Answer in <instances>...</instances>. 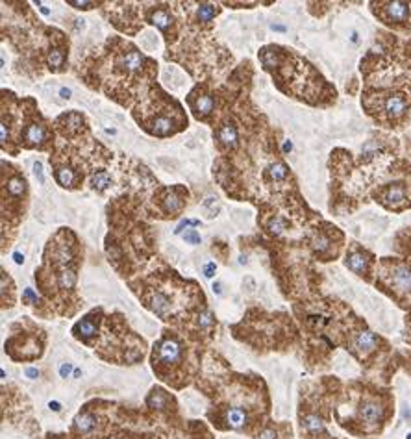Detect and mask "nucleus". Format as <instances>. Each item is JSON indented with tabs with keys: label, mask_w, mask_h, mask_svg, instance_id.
Wrapping results in <instances>:
<instances>
[{
	"label": "nucleus",
	"mask_w": 411,
	"mask_h": 439,
	"mask_svg": "<svg viewBox=\"0 0 411 439\" xmlns=\"http://www.w3.org/2000/svg\"><path fill=\"white\" fill-rule=\"evenodd\" d=\"M181 206H184V202H181L180 199H178L174 193H171V195H167L165 199V211H169V213H177V211L181 210Z\"/></svg>",
	"instance_id": "7c9ffc66"
},
{
	"label": "nucleus",
	"mask_w": 411,
	"mask_h": 439,
	"mask_svg": "<svg viewBox=\"0 0 411 439\" xmlns=\"http://www.w3.org/2000/svg\"><path fill=\"white\" fill-rule=\"evenodd\" d=\"M26 191V182L23 176H13L10 182H8V193L11 197H20Z\"/></svg>",
	"instance_id": "b1692460"
},
{
	"label": "nucleus",
	"mask_w": 411,
	"mask_h": 439,
	"mask_svg": "<svg viewBox=\"0 0 411 439\" xmlns=\"http://www.w3.org/2000/svg\"><path fill=\"white\" fill-rule=\"evenodd\" d=\"M345 346L347 351L356 358L357 361H362L363 365H367L369 361H372L374 358L383 351V349H389L387 346L386 339L374 334L372 330H369L367 324L363 321H359L357 317H354L352 324H347L345 327Z\"/></svg>",
	"instance_id": "20e7f679"
},
{
	"label": "nucleus",
	"mask_w": 411,
	"mask_h": 439,
	"mask_svg": "<svg viewBox=\"0 0 411 439\" xmlns=\"http://www.w3.org/2000/svg\"><path fill=\"white\" fill-rule=\"evenodd\" d=\"M213 291H215L217 295H219V293H220V283H219V282L213 283Z\"/></svg>",
	"instance_id": "de8ad7c7"
},
{
	"label": "nucleus",
	"mask_w": 411,
	"mask_h": 439,
	"mask_svg": "<svg viewBox=\"0 0 411 439\" xmlns=\"http://www.w3.org/2000/svg\"><path fill=\"white\" fill-rule=\"evenodd\" d=\"M376 286L411 313V262L383 258L378 269Z\"/></svg>",
	"instance_id": "7ed1b4c3"
},
{
	"label": "nucleus",
	"mask_w": 411,
	"mask_h": 439,
	"mask_svg": "<svg viewBox=\"0 0 411 439\" xmlns=\"http://www.w3.org/2000/svg\"><path fill=\"white\" fill-rule=\"evenodd\" d=\"M98 428H100V415L95 414L93 410H82L74 417L73 426H71V434L82 439H98Z\"/></svg>",
	"instance_id": "1a4fd4ad"
},
{
	"label": "nucleus",
	"mask_w": 411,
	"mask_h": 439,
	"mask_svg": "<svg viewBox=\"0 0 411 439\" xmlns=\"http://www.w3.org/2000/svg\"><path fill=\"white\" fill-rule=\"evenodd\" d=\"M34 172H35V176H37V180L43 184L44 176H43V165H41V161H35L34 163Z\"/></svg>",
	"instance_id": "72a5a7b5"
},
{
	"label": "nucleus",
	"mask_w": 411,
	"mask_h": 439,
	"mask_svg": "<svg viewBox=\"0 0 411 439\" xmlns=\"http://www.w3.org/2000/svg\"><path fill=\"white\" fill-rule=\"evenodd\" d=\"M65 438H67V435H49L47 439H65Z\"/></svg>",
	"instance_id": "09e8293b"
},
{
	"label": "nucleus",
	"mask_w": 411,
	"mask_h": 439,
	"mask_svg": "<svg viewBox=\"0 0 411 439\" xmlns=\"http://www.w3.org/2000/svg\"><path fill=\"white\" fill-rule=\"evenodd\" d=\"M49 408L52 411H59V410H61V404H59V402H50Z\"/></svg>",
	"instance_id": "37998d69"
},
{
	"label": "nucleus",
	"mask_w": 411,
	"mask_h": 439,
	"mask_svg": "<svg viewBox=\"0 0 411 439\" xmlns=\"http://www.w3.org/2000/svg\"><path fill=\"white\" fill-rule=\"evenodd\" d=\"M354 410L350 414L335 415L339 426L357 438H371L382 434L393 417V395L376 386H363L354 393Z\"/></svg>",
	"instance_id": "f257e3e1"
},
{
	"label": "nucleus",
	"mask_w": 411,
	"mask_h": 439,
	"mask_svg": "<svg viewBox=\"0 0 411 439\" xmlns=\"http://www.w3.org/2000/svg\"><path fill=\"white\" fill-rule=\"evenodd\" d=\"M80 375H82V371H80V369H76V371H74V378H78Z\"/></svg>",
	"instance_id": "3c124183"
},
{
	"label": "nucleus",
	"mask_w": 411,
	"mask_h": 439,
	"mask_svg": "<svg viewBox=\"0 0 411 439\" xmlns=\"http://www.w3.org/2000/svg\"><path fill=\"white\" fill-rule=\"evenodd\" d=\"M269 175L273 180H285L289 175V169L285 163H282V161H274L273 165L269 167Z\"/></svg>",
	"instance_id": "bb28decb"
},
{
	"label": "nucleus",
	"mask_w": 411,
	"mask_h": 439,
	"mask_svg": "<svg viewBox=\"0 0 411 439\" xmlns=\"http://www.w3.org/2000/svg\"><path fill=\"white\" fill-rule=\"evenodd\" d=\"M95 315H97V312L89 313V315H85L82 321H78L76 324H74L73 334L76 339H80V341H83V343H89L95 336H97L98 319H95Z\"/></svg>",
	"instance_id": "9b49d317"
},
{
	"label": "nucleus",
	"mask_w": 411,
	"mask_h": 439,
	"mask_svg": "<svg viewBox=\"0 0 411 439\" xmlns=\"http://www.w3.org/2000/svg\"><path fill=\"white\" fill-rule=\"evenodd\" d=\"M150 23L154 26H157L160 30H163V32H167V30H169V26L172 25V19H171V15H169V11L157 10V11H152L150 13Z\"/></svg>",
	"instance_id": "aec40b11"
},
{
	"label": "nucleus",
	"mask_w": 411,
	"mask_h": 439,
	"mask_svg": "<svg viewBox=\"0 0 411 439\" xmlns=\"http://www.w3.org/2000/svg\"><path fill=\"white\" fill-rule=\"evenodd\" d=\"M109 184H112V178H109V175L106 171H98L91 176V186H93V189L102 191L106 189Z\"/></svg>",
	"instance_id": "393cba45"
},
{
	"label": "nucleus",
	"mask_w": 411,
	"mask_h": 439,
	"mask_svg": "<svg viewBox=\"0 0 411 439\" xmlns=\"http://www.w3.org/2000/svg\"><path fill=\"white\" fill-rule=\"evenodd\" d=\"M273 30H278V32H284V26H273Z\"/></svg>",
	"instance_id": "8fccbe9b"
},
{
	"label": "nucleus",
	"mask_w": 411,
	"mask_h": 439,
	"mask_svg": "<svg viewBox=\"0 0 411 439\" xmlns=\"http://www.w3.org/2000/svg\"><path fill=\"white\" fill-rule=\"evenodd\" d=\"M171 397L167 395V391L160 390V387H154L150 391V395L147 397V406L152 408V410L157 411H165L169 410V404H171Z\"/></svg>",
	"instance_id": "4468645a"
},
{
	"label": "nucleus",
	"mask_w": 411,
	"mask_h": 439,
	"mask_svg": "<svg viewBox=\"0 0 411 439\" xmlns=\"http://www.w3.org/2000/svg\"><path fill=\"white\" fill-rule=\"evenodd\" d=\"M13 259H15V264H19V265L23 264V262H25V258H23V256H20L19 252H15V254H13Z\"/></svg>",
	"instance_id": "c03bdc74"
},
{
	"label": "nucleus",
	"mask_w": 411,
	"mask_h": 439,
	"mask_svg": "<svg viewBox=\"0 0 411 439\" xmlns=\"http://www.w3.org/2000/svg\"><path fill=\"white\" fill-rule=\"evenodd\" d=\"M345 265H347V269H350L354 274H357L359 279L371 282L372 274H374L376 259H374V254L369 252L367 249H363L362 245L352 243L348 247L347 256H345Z\"/></svg>",
	"instance_id": "6e6552de"
},
{
	"label": "nucleus",
	"mask_w": 411,
	"mask_h": 439,
	"mask_svg": "<svg viewBox=\"0 0 411 439\" xmlns=\"http://www.w3.org/2000/svg\"><path fill=\"white\" fill-rule=\"evenodd\" d=\"M407 439H411V434H407Z\"/></svg>",
	"instance_id": "603ef678"
},
{
	"label": "nucleus",
	"mask_w": 411,
	"mask_h": 439,
	"mask_svg": "<svg viewBox=\"0 0 411 439\" xmlns=\"http://www.w3.org/2000/svg\"><path fill=\"white\" fill-rule=\"evenodd\" d=\"M0 130H2V145H6V143H8V128H6V122H2V128H0Z\"/></svg>",
	"instance_id": "58836bf2"
},
{
	"label": "nucleus",
	"mask_w": 411,
	"mask_h": 439,
	"mask_svg": "<svg viewBox=\"0 0 411 439\" xmlns=\"http://www.w3.org/2000/svg\"><path fill=\"white\" fill-rule=\"evenodd\" d=\"M217 139H219L222 146L232 148V146H235V143H237V128H235L234 124H230V122H226V124H222V127L217 130Z\"/></svg>",
	"instance_id": "f3484780"
},
{
	"label": "nucleus",
	"mask_w": 411,
	"mask_h": 439,
	"mask_svg": "<svg viewBox=\"0 0 411 439\" xmlns=\"http://www.w3.org/2000/svg\"><path fill=\"white\" fill-rule=\"evenodd\" d=\"M68 4L74 6L76 10H91V8H95V2H76V0H68Z\"/></svg>",
	"instance_id": "473e14b6"
},
{
	"label": "nucleus",
	"mask_w": 411,
	"mask_h": 439,
	"mask_svg": "<svg viewBox=\"0 0 411 439\" xmlns=\"http://www.w3.org/2000/svg\"><path fill=\"white\" fill-rule=\"evenodd\" d=\"M172 439H180V438H172Z\"/></svg>",
	"instance_id": "864d4df0"
},
{
	"label": "nucleus",
	"mask_w": 411,
	"mask_h": 439,
	"mask_svg": "<svg viewBox=\"0 0 411 439\" xmlns=\"http://www.w3.org/2000/svg\"><path fill=\"white\" fill-rule=\"evenodd\" d=\"M119 65H121L126 73H136V71H139L143 65L141 54L137 52V50H128V52H124L123 56L119 58Z\"/></svg>",
	"instance_id": "dca6fc26"
},
{
	"label": "nucleus",
	"mask_w": 411,
	"mask_h": 439,
	"mask_svg": "<svg viewBox=\"0 0 411 439\" xmlns=\"http://www.w3.org/2000/svg\"><path fill=\"white\" fill-rule=\"evenodd\" d=\"M59 97H61V98H68V97H71V89H67V88L59 89Z\"/></svg>",
	"instance_id": "79ce46f5"
},
{
	"label": "nucleus",
	"mask_w": 411,
	"mask_h": 439,
	"mask_svg": "<svg viewBox=\"0 0 411 439\" xmlns=\"http://www.w3.org/2000/svg\"><path fill=\"white\" fill-rule=\"evenodd\" d=\"M187 226H198V221H181L180 225H178L177 228V234H181L184 232V228H187Z\"/></svg>",
	"instance_id": "f704fd0d"
},
{
	"label": "nucleus",
	"mask_w": 411,
	"mask_h": 439,
	"mask_svg": "<svg viewBox=\"0 0 411 439\" xmlns=\"http://www.w3.org/2000/svg\"><path fill=\"white\" fill-rule=\"evenodd\" d=\"M44 137H47V132H44V127L40 122H32L26 127L25 141L28 145H40V143L44 141Z\"/></svg>",
	"instance_id": "a211bd4d"
},
{
	"label": "nucleus",
	"mask_w": 411,
	"mask_h": 439,
	"mask_svg": "<svg viewBox=\"0 0 411 439\" xmlns=\"http://www.w3.org/2000/svg\"><path fill=\"white\" fill-rule=\"evenodd\" d=\"M64 62H65V54L61 49H52L49 54V67L52 71H59V69L64 67Z\"/></svg>",
	"instance_id": "c85d7f7f"
},
{
	"label": "nucleus",
	"mask_w": 411,
	"mask_h": 439,
	"mask_svg": "<svg viewBox=\"0 0 411 439\" xmlns=\"http://www.w3.org/2000/svg\"><path fill=\"white\" fill-rule=\"evenodd\" d=\"M25 297H26V298H30V300H37V295H35V293L32 291V289H26V291H25Z\"/></svg>",
	"instance_id": "ea45409f"
},
{
	"label": "nucleus",
	"mask_w": 411,
	"mask_h": 439,
	"mask_svg": "<svg viewBox=\"0 0 411 439\" xmlns=\"http://www.w3.org/2000/svg\"><path fill=\"white\" fill-rule=\"evenodd\" d=\"M267 230H269L273 235L284 234L285 230H287V221H285L284 217H280V215H274L273 219L269 221V225H267Z\"/></svg>",
	"instance_id": "a878e982"
},
{
	"label": "nucleus",
	"mask_w": 411,
	"mask_h": 439,
	"mask_svg": "<svg viewBox=\"0 0 411 439\" xmlns=\"http://www.w3.org/2000/svg\"><path fill=\"white\" fill-rule=\"evenodd\" d=\"M217 6L213 4H201L198 6V11H196V15H198V19L202 21V23H210L213 17L217 15Z\"/></svg>",
	"instance_id": "c756f323"
},
{
	"label": "nucleus",
	"mask_w": 411,
	"mask_h": 439,
	"mask_svg": "<svg viewBox=\"0 0 411 439\" xmlns=\"http://www.w3.org/2000/svg\"><path fill=\"white\" fill-rule=\"evenodd\" d=\"M371 6L372 13L376 15L383 25L389 26V28L400 30V32H410V2L393 0V2H372Z\"/></svg>",
	"instance_id": "423d86ee"
},
{
	"label": "nucleus",
	"mask_w": 411,
	"mask_h": 439,
	"mask_svg": "<svg viewBox=\"0 0 411 439\" xmlns=\"http://www.w3.org/2000/svg\"><path fill=\"white\" fill-rule=\"evenodd\" d=\"M291 148H293V145H291V141H285V143H284V152H291Z\"/></svg>",
	"instance_id": "a18cd8bd"
},
{
	"label": "nucleus",
	"mask_w": 411,
	"mask_h": 439,
	"mask_svg": "<svg viewBox=\"0 0 411 439\" xmlns=\"http://www.w3.org/2000/svg\"><path fill=\"white\" fill-rule=\"evenodd\" d=\"M71 371H73V365H71V363H61V367H59V375H61V378H68Z\"/></svg>",
	"instance_id": "e433bc0d"
},
{
	"label": "nucleus",
	"mask_w": 411,
	"mask_h": 439,
	"mask_svg": "<svg viewBox=\"0 0 411 439\" xmlns=\"http://www.w3.org/2000/svg\"><path fill=\"white\" fill-rule=\"evenodd\" d=\"M226 428L230 430H245L249 425V415L239 406H230L225 410Z\"/></svg>",
	"instance_id": "f8f14e48"
},
{
	"label": "nucleus",
	"mask_w": 411,
	"mask_h": 439,
	"mask_svg": "<svg viewBox=\"0 0 411 439\" xmlns=\"http://www.w3.org/2000/svg\"><path fill=\"white\" fill-rule=\"evenodd\" d=\"M330 230L328 232H326V230H318V232L314 234V238H311V249H314L315 254H318L324 262H330V259L335 258L339 254V247H341L339 243H342V238L333 240V235Z\"/></svg>",
	"instance_id": "9d476101"
},
{
	"label": "nucleus",
	"mask_w": 411,
	"mask_h": 439,
	"mask_svg": "<svg viewBox=\"0 0 411 439\" xmlns=\"http://www.w3.org/2000/svg\"><path fill=\"white\" fill-rule=\"evenodd\" d=\"M148 308L156 313L157 317L163 319L167 317V313L171 312V300H169V297H167L165 293L157 291L154 293L150 297V300H148Z\"/></svg>",
	"instance_id": "2eb2a0df"
},
{
	"label": "nucleus",
	"mask_w": 411,
	"mask_h": 439,
	"mask_svg": "<svg viewBox=\"0 0 411 439\" xmlns=\"http://www.w3.org/2000/svg\"><path fill=\"white\" fill-rule=\"evenodd\" d=\"M37 6H40V8H41V13H43V15H50V10H47V8H44L43 4H40V2H37Z\"/></svg>",
	"instance_id": "49530a36"
},
{
	"label": "nucleus",
	"mask_w": 411,
	"mask_h": 439,
	"mask_svg": "<svg viewBox=\"0 0 411 439\" xmlns=\"http://www.w3.org/2000/svg\"><path fill=\"white\" fill-rule=\"evenodd\" d=\"M184 240H186L187 243L198 245L201 243V234H198V232H195V230H189V232H186V234H184Z\"/></svg>",
	"instance_id": "2f4dec72"
},
{
	"label": "nucleus",
	"mask_w": 411,
	"mask_h": 439,
	"mask_svg": "<svg viewBox=\"0 0 411 439\" xmlns=\"http://www.w3.org/2000/svg\"><path fill=\"white\" fill-rule=\"evenodd\" d=\"M215 315L211 312H201L198 313V317H196V327L202 328V330H210V328L215 327Z\"/></svg>",
	"instance_id": "cd10ccee"
},
{
	"label": "nucleus",
	"mask_w": 411,
	"mask_h": 439,
	"mask_svg": "<svg viewBox=\"0 0 411 439\" xmlns=\"http://www.w3.org/2000/svg\"><path fill=\"white\" fill-rule=\"evenodd\" d=\"M213 98L210 95H201V97H196V100H193V110H195L196 115H208V113L213 112Z\"/></svg>",
	"instance_id": "6ab92c4d"
},
{
	"label": "nucleus",
	"mask_w": 411,
	"mask_h": 439,
	"mask_svg": "<svg viewBox=\"0 0 411 439\" xmlns=\"http://www.w3.org/2000/svg\"><path fill=\"white\" fill-rule=\"evenodd\" d=\"M404 341L411 345V313L406 317V334H404Z\"/></svg>",
	"instance_id": "c9c22d12"
},
{
	"label": "nucleus",
	"mask_w": 411,
	"mask_h": 439,
	"mask_svg": "<svg viewBox=\"0 0 411 439\" xmlns=\"http://www.w3.org/2000/svg\"><path fill=\"white\" fill-rule=\"evenodd\" d=\"M184 360V346L178 341L177 337L167 334L163 336L160 341L154 345V352H152V365H154V371H157L160 375L163 373V369H171V367L180 365V361Z\"/></svg>",
	"instance_id": "0eeeda50"
},
{
	"label": "nucleus",
	"mask_w": 411,
	"mask_h": 439,
	"mask_svg": "<svg viewBox=\"0 0 411 439\" xmlns=\"http://www.w3.org/2000/svg\"><path fill=\"white\" fill-rule=\"evenodd\" d=\"M363 106L378 122L389 128L400 127L411 112V89H387L382 93L367 89L363 95Z\"/></svg>",
	"instance_id": "f03ea898"
},
{
	"label": "nucleus",
	"mask_w": 411,
	"mask_h": 439,
	"mask_svg": "<svg viewBox=\"0 0 411 439\" xmlns=\"http://www.w3.org/2000/svg\"><path fill=\"white\" fill-rule=\"evenodd\" d=\"M256 439H291V426L269 423L258 432Z\"/></svg>",
	"instance_id": "ddd939ff"
},
{
	"label": "nucleus",
	"mask_w": 411,
	"mask_h": 439,
	"mask_svg": "<svg viewBox=\"0 0 411 439\" xmlns=\"http://www.w3.org/2000/svg\"><path fill=\"white\" fill-rule=\"evenodd\" d=\"M204 274L208 276V279H211L213 274H215V264H208L204 267Z\"/></svg>",
	"instance_id": "4c0bfd02"
},
{
	"label": "nucleus",
	"mask_w": 411,
	"mask_h": 439,
	"mask_svg": "<svg viewBox=\"0 0 411 439\" xmlns=\"http://www.w3.org/2000/svg\"><path fill=\"white\" fill-rule=\"evenodd\" d=\"M372 199L389 211H404L411 208V184L406 180H393L372 191Z\"/></svg>",
	"instance_id": "39448f33"
},
{
	"label": "nucleus",
	"mask_w": 411,
	"mask_h": 439,
	"mask_svg": "<svg viewBox=\"0 0 411 439\" xmlns=\"http://www.w3.org/2000/svg\"><path fill=\"white\" fill-rule=\"evenodd\" d=\"M37 375H40L37 369H26V376H28V378H37Z\"/></svg>",
	"instance_id": "a19ab883"
},
{
	"label": "nucleus",
	"mask_w": 411,
	"mask_h": 439,
	"mask_svg": "<svg viewBox=\"0 0 411 439\" xmlns=\"http://www.w3.org/2000/svg\"><path fill=\"white\" fill-rule=\"evenodd\" d=\"M58 286L59 289H73L74 286H76V273L74 271H71V269H65L64 273L59 274L58 276Z\"/></svg>",
	"instance_id": "5701e85b"
},
{
	"label": "nucleus",
	"mask_w": 411,
	"mask_h": 439,
	"mask_svg": "<svg viewBox=\"0 0 411 439\" xmlns=\"http://www.w3.org/2000/svg\"><path fill=\"white\" fill-rule=\"evenodd\" d=\"M152 132L156 134V136H169L172 132V121L167 117H160L156 121L152 122Z\"/></svg>",
	"instance_id": "4be33fe9"
},
{
	"label": "nucleus",
	"mask_w": 411,
	"mask_h": 439,
	"mask_svg": "<svg viewBox=\"0 0 411 439\" xmlns=\"http://www.w3.org/2000/svg\"><path fill=\"white\" fill-rule=\"evenodd\" d=\"M56 180L61 187H73L74 184V171L71 167H59L56 171Z\"/></svg>",
	"instance_id": "412c9836"
}]
</instances>
